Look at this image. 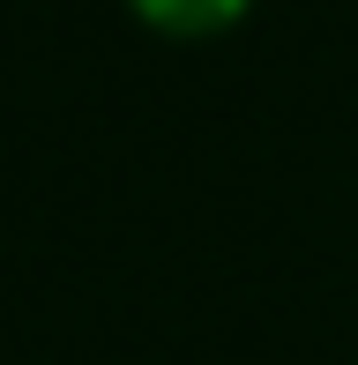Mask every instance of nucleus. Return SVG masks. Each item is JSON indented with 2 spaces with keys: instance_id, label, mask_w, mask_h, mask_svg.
Segmentation results:
<instances>
[{
  "instance_id": "obj_1",
  "label": "nucleus",
  "mask_w": 358,
  "mask_h": 365,
  "mask_svg": "<svg viewBox=\"0 0 358 365\" xmlns=\"http://www.w3.org/2000/svg\"><path fill=\"white\" fill-rule=\"evenodd\" d=\"M127 8H135V23H150L157 38L194 45V38H224L232 23H247L254 0H127Z\"/></svg>"
}]
</instances>
